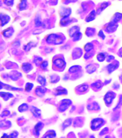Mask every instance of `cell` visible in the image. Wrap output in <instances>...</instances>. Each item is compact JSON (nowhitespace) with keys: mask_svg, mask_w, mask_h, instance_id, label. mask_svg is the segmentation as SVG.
<instances>
[{"mask_svg":"<svg viewBox=\"0 0 122 138\" xmlns=\"http://www.w3.org/2000/svg\"><path fill=\"white\" fill-rule=\"evenodd\" d=\"M116 94L114 93V91H108L104 97V102L106 103V105H111L112 104L114 99L116 98Z\"/></svg>","mask_w":122,"mask_h":138,"instance_id":"5b68a950","label":"cell"},{"mask_svg":"<svg viewBox=\"0 0 122 138\" xmlns=\"http://www.w3.org/2000/svg\"><path fill=\"white\" fill-rule=\"evenodd\" d=\"M46 91H47V89L44 86H38L36 89V94L38 97H42L45 94Z\"/></svg>","mask_w":122,"mask_h":138,"instance_id":"9c48e42d","label":"cell"},{"mask_svg":"<svg viewBox=\"0 0 122 138\" xmlns=\"http://www.w3.org/2000/svg\"><path fill=\"white\" fill-rule=\"evenodd\" d=\"M94 34V30H93L92 28H88V30H86V35L88 36H92Z\"/></svg>","mask_w":122,"mask_h":138,"instance_id":"f1b7e54d","label":"cell"},{"mask_svg":"<svg viewBox=\"0 0 122 138\" xmlns=\"http://www.w3.org/2000/svg\"><path fill=\"white\" fill-rule=\"evenodd\" d=\"M72 104V101L70 100V99H63L60 102V104L58 106V111L60 112H63L66 111L68 107Z\"/></svg>","mask_w":122,"mask_h":138,"instance_id":"277c9868","label":"cell"},{"mask_svg":"<svg viewBox=\"0 0 122 138\" xmlns=\"http://www.w3.org/2000/svg\"><path fill=\"white\" fill-rule=\"evenodd\" d=\"M27 109H28V106H27V104H22V105L19 107V111L22 112H24V111L27 110Z\"/></svg>","mask_w":122,"mask_h":138,"instance_id":"4316f807","label":"cell"},{"mask_svg":"<svg viewBox=\"0 0 122 138\" xmlns=\"http://www.w3.org/2000/svg\"><path fill=\"white\" fill-rule=\"evenodd\" d=\"M52 65L54 68H56V70H63L65 68L66 63L63 58H55L52 61Z\"/></svg>","mask_w":122,"mask_h":138,"instance_id":"3957f363","label":"cell"},{"mask_svg":"<svg viewBox=\"0 0 122 138\" xmlns=\"http://www.w3.org/2000/svg\"><path fill=\"white\" fill-rule=\"evenodd\" d=\"M68 94V91L64 88L58 87L55 89V95L56 96H60V95H65Z\"/></svg>","mask_w":122,"mask_h":138,"instance_id":"30bf717a","label":"cell"},{"mask_svg":"<svg viewBox=\"0 0 122 138\" xmlns=\"http://www.w3.org/2000/svg\"><path fill=\"white\" fill-rule=\"evenodd\" d=\"M44 127V124L42 122H38L35 126V128H34V130H35V134L38 136L40 135V132L42 129Z\"/></svg>","mask_w":122,"mask_h":138,"instance_id":"ba28073f","label":"cell"},{"mask_svg":"<svg viewBox=\"0 0 122 138\" xmlns=\"http://www.w3.org/2000/svg\"><path fill=\"white\" fill-rule=\"evenodd\" d=\"M68 78H69V77H68V76H65V77H63V80H67V79H68Z\"/></svg>","mask_w":122,"mask_h":138,"instance_id":"8d00e7d4","label":"cell"},{"mask_svg":"<svg viewBox=\"0 0 122 138\" xmlns=\"http://www.w3.org/2000/svg\"><path fill=\"white\" fill-rule=\"evenodd\" d=\"M82 38V34L80 32L76 33L73 37V39L74 41H78Z\"/></svg>","mask_w":122,"mask_h":138,"instance_id":"484cf974","label":"cell"},{"mask_svg":"<svg viewBox=\"0 0 122 138\" xmlns=\"http://www.w3.org/2000/svg\"><path fill=\"white\" fill-rule=\"evenodd\" d=\"M81 69V66H79V65H73V66L70 67V68H69L68 71H69V73H75L78 72V71H80Z\"/></svg>","mask_w":122,"mask_h":138,"instance_id":"5bb4252c","label":"cell"},{"mask_svg":"<svg viewBox=\"0 0 122 138\" xmlns=\"http://www.w3.org/2000/svg\"><path fill=\"white\" fill-rule=\"evenodd\" d=\"M104 124V120L101 118H95L90 122V129L93 131L100 129Z\"/></svg>","mask_w":122,"mask_h":138,"instance_id":"7a4b0ae2","label":"cell"},{"mask_svg":"<svg viewBox=\"0 0 122 138\" xmlns=\"http://www.w3.org/2000/svg\"><path fill=\"white\" fill-rule=\"evenodd\" d=\"M50 83H57V82H58V81H60V76L56 75V74L52 75V76H50Z\"/></svg>","mask_w":122,"mask_h":138,"instance_id":"d6986e66","label":"cell"},{"mask_svg":"<svg viewBox=\"0 0 122 138\" xmlns=\"http://www.w3.org/2000/svg\"><path fill=\"white\" fill-rule=\"evenodd\" d=\"M119 79H120V81H121V82L122 83V75L121 76H120V77H119Z\"/></svg>","mask_w":122,"mask_h":138,"instance_id":"74e56055","label":"cell"},{"mask_svg":"<svg viewBox=\"0 0 122 138\" xmlns=\"http://www.w3.org/2000/svg\"><path fill=\"white\" fill-rule=\"evenodd\" d=\"M71 124H72V119H66V120L64 121V122L63 123V125H62L63 129L65 130V128L70 127V126L71 125Z\"/></svg>","mask_w":122,"mask_h":138,"instance_id":"7402d4cb","label":"cell"},{"mask_svg":"<svg viewBox=\"0 0 122 138\" xmlns=\"http://www.w3.org/2000/svg\"><path fill=\"white\" fill-rule=\"evenodd\" d=\"M88 89V86L87 84H82L80 85L77 87L76 90L79 92H81V93H85L87 90Z\"/></svg>","mask_w":122,"mask_h":138,"instance_id":"4fadbf2b","label":"cell"},{"mask_svg":"<svg viewBox=\"0 0 122 138\" xmlns=\"http://www.w3.org/2000/svg\"><path fill=\"white\" fill-rule=\"evenodd\" d=\"M37 81L40 83L42 86H45L46 85V79L44 76H39L38 78H37Z\"/></svg>","mask_w":122,"mask_h":138,"instance_id":"cb8c5ba5","label":"cell"},{"mask_svg":"<svg viewBox=\"0 0 122 138\" xmlns=\"http://www.w3.org/2000/svg\"><path fill=\"white\" fill-rule=\"evenodd\" d=\"M117 27H118L117 24H116L115 23H113V22H111L109 24H108V26L106 27V30L108 33H113L116 30Z\"/></svg>","mask_w":122,"mask_h":138,"instance_id":"52a82bcc","label":"cell"},{"mask_svg":"<svg viewBox=\"0 0 122 138\" xmlns=\"http://www.w3.org/2000/svg\"><path fill=\"white\" fill-rule=\"evenodd\" d=\"M108 132V127H105L104 130H102V131L100 132V134H99V135L100 136H102V135H105V134H106L107 132Z\"/></svg>","mask_w":122,"mask_h":138,"instance_id":"1f68e13d","label":"cell"},{"mask_svg":"<svg viewBox=\"0 0 122 138\" xmlns=\"http://www.w3.org/2000/svg\"><path fill=\"white\" fill-rule=\"evenodd\" d=\"M56 137V133L54 130H50L48 131L45 135L44 136V138H55Z\"/></svg>","mask_w":122,"mask_h":138,"instance_id":"9a60e30c","label":"cell"},{"mask_svg":"<svg viewBox=\"0 0 122 138\" xmlns=\"http://www.w3.org/2000/svg\"><path fill=\"white\" fill-rule=\"evenodd\" d=\"M94 138V137H91V138Z\"/></svg>","mask_w":122,"mask_h":138,"instance_id":"ab89813d","label":"cell"},{"mask_svg":"<svg viewBox=\"0 0 122 138\" xmlns=\"http://www.w3.org/2000/svg\"><path fill=\"white\" fill-rule=\"evenodd\" d=\"M79 32V27H73L70 30H69V35L73 38V36Z\"/></svg>","mask_w":122,"mask_h":138,"instance_id":"2e32d148","label":"cell"},{"mask_svg":"<svg viewBox=\"0 0 122 138\" xmlns=\"http://www.w3.org/2000/svg\"><path fill=\"white\" fill-rule=\"evenodd\" d=\"M93 45L92 43H90V42H88V43L86 44L85 46H84V50H85L86 53H90V52H91V51L93 50Z\"/></svg>","mask_w":122,"mask_h":138,"instance_id":"ffe728a7","label":"cell"},{"mask_svg":"<svg viewBox=\"0 0 122 138\" xmlns=\"http://www.w3.org/2000/svg\"><path fill=\"white\" fill-rule=\"evenodd\" d=\"M119 56L120 57L122 58V48L120 49L119 51Z\"/></svg>","mask_w":122,"mask_h":138,"instance_id":"d590c367","label":"cell"},{"mask_svg":"<svg viewBox=\"0 0 122 138\" xmlns=\"http://www.w3.org/2000/svg\"><path fill=\"white\" fill-rule=\"evenodd\" d=\"M109 138V137H106V138Z\"/></svg>","mask_w":122,"mask_h":138,"instance_id":"f35d334b","label":"cell"},{"mask_svg":"<svg viewBox=\"0 0 122 138\" xmlns=\"http://www.w3.org/2000/svg\"><path fill=\"white\" fill-rule=\"evenodd\" d=\"M98 36L102 39V40H104L105 38H106V36L104 35V32H103V30H100L99 33H98Z\"/></svg>","mask_w":122,"mask_h":138,"instance_id":"4dcf8cb0","label":"cell"},{"mask_svg":"<svg viewBox=\"0 0 122 138\" xmlns=\"http://www.w3.org/2000/svg\"><path fill=\"white\" fill-rule=\"evenodd\" d=\"M114 60V56H108V58H107V61H108V62H109V61H111V60Z\"/></svg>","mask_w":122,"mask_h":138,"instance_id":"e575fe53","label":"cell"},{"mask_svg":"<svg viewBox=\"0 0 122 138\" xmlns=\"http://www.w3.org/2000/svg\"><path fill=\"white\" fill-rule=\"evenodd\" d=\"M33 45H34V43L32 42H30V43H28V44L26 45V47L24 48V50H27H27H30L31 48L33 47Z\"/></svg>","mask_w":122,"mask_h":138,"instance_id":"f546056e","label":"cell"},{"mask_svg":"<svg viewBox=\"0 0 122 138\" xmlns=\"http://www.w3.org/2000/svg\"><path fill=\"white\" fill-rule=\"evenodd\" d=\"M1 138H14V137H12V135H7V134H4Z\"/></svg>","mask_w":122,"mask_h":138,"instance_id":"836d02e7","label":"cell"},{"mask_svg":"<svg viewBox=\"0 0 122 138\" xmlns=\"http://www.w3.org/2000/svg\"><path fill=\"white\" fill-rule=\"evenodd\" d=\"M87 108H88L89 110H98V109H99L100 107H99V106L97 104V103L93 102V103H91V104H88Z\"/></svg>","mask_w":122,"mask_h":138,"instance_id":"ac0fdd59","label":"cell"},{"mask_svg":"<svg viewBox=\"0 0 122 138\" xmlns=\"http://www.w3.org/2000/svg\"><path fill=\"white\" fill-rule=\"evenodd\" d=\"M48 63L47 61H43V62L41 63L40 66L42 69H45V68L48 67Z\"/></svg>","mask_w":122,"mask_h":138,"instance_id":"d6a6232c","label":"cell"},{"mask_svg":"<svg viewBox=\"0 0 122 138\" xmlns=\"http://www.w3.org/2000/svg\"><path fill=\"white\" fill-rule=\"evenodd\" d=\"M102 85H103V83H102L101 81H98L95 83H93L91 86H92V88H93L95 90H98L100 89L102 87Z\"/></svg>","mask_w":122,"mask_h":138,"instance_id":"44dd1931","label":"cell"},{"mask_svg":"<svg viewBox=\"0 0 122 138\" xmlns=\"http://www.w3.org/2000/svg\"><path fill=\"white\" fill-rule=\"evenodd\" d=\"M86 72L89 74L94 73L96 71V67L94 64H89L86 66Z\"/></svg>","mask_w":122,"mask_h":138,"instance_id":"8fae6325","label":"cell"},{"mask_svg":"<svg viewBox=\"0 0 122 138\" xmlns=\"http://www.w3.org/2000/svg\"></svg>","mask_w":122,"mask_h":138,"instance_id":"60d3db41","label":"cell"},{"mask_svg":"<svg viewBox=\"0 0 122 138\" xmlns=\"http://www.w3.org/2000/svg\"><path fill=\"white\" fill-rule=\"evenodd\" d=\"M64 39L63 36L58 35L56 34H50L46 38V41L48 44L52 45H60L64 42Z\"/></svg>","mask_w":122,"mask_h":138,"instance_id":"6da1fadb","label":"cell"},{"mask_svg":"<svg viewBox=\"0 0 122 138\" xmlns=\"http://www.w3.org/2000/svg\"><path fill=\"white\" fill-rule=\"evenodd\" d=\"M96 58L99 62H103L106 60V54L105 53H99L96 56Z\"/></svg>","mask_w":122,"mask_h":138,"instance_id":"e0dca14e","label":"cell"},{"mask_svg":"<svg viewBox=\"0 0 122 138\" xmlns=\"http://www.w3.org/2000/svg\"><path fill=\"white\" fill-rule=\"evenodd\" d=\"M33 88V84L31 83H27L26 84V86H25V90L27 91H30Z\"/></svg>","mask_w":122,"mask_h":138,"instance_id":"83f0119b","label":"cell"},{"mask_svg":"<svg viewBox=\"0 0 122 138\" xmlns=\"http://www.w3.org/2000/svg\"><path fill=\"white\" fill-rule=\"evenodd\" d=\"M119 66V63L118 61H115L114 63H109L108 65H107L106 67V69H107V71L108 73H111L112 72H114L115 70H116Z\"/></svg>","mask_w":122,"mask_h":138,"instance_id":"8992f818","label":"cell"},{"mask_svg":"<svg viewBox=\"0 0 122 138\" xmlns=\"http://www.w3.org/2000/svg\"><path fill=\"white\" fill-rule=\"evenodd\" d=\"M122 14H120V13H116V14L115 15V16H114V18H113L111 22L115 23V24L117 23V22H118L122 19Z\"/></svg>","mask_w":122,"mask_h":138,"instance_id":"603a6c76","label":"cell"},{"mask_svg":"<svg viewBox=\"0 0 122 138\" xmlns=\"http://www.w3.org/2000/svg\"><path fill=\"white\" fill-rule=\"evenodd\" d=\"M95 16H96V14H95L94 11H93V12H91L89 15H88V17L86 18V21H87V22L92 21L93 20H94V19H95Z\"/></svg>","mask_w":122,"mask_h":138,"instance_id":"d4e9b609","label":"cell"},{"mask_svg":"<svg viewBox=\"0 0 122 138\" xmlns=\"http://www.w3.org/2000/svg\"><path fill=\"white\" fill-rule=\"evenodd\" d=\"M31 112L35 117H40L41 116V111L39 109H37V107L33 106L32 109H31Z\"/></svg>","mask_w":122,"mask_h":138,"instance_id":"7c38bea8","label":"cell"}]
</instances>
